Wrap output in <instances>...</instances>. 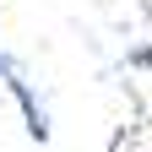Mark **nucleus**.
<instances>
[{"label":"nucleus","mask_w":152,"mask_h":152,"mask_svg":"<svg viewBox=\"0 0 152 152\" xmlns=\"http://www.w3.org/2000/svg\"><path fill=\"white\" fill-rule=\"evenodd\" d=\"M130 65H141V71H152V49H136V54H130Z\"/></svg>","instance_id":"2"},{"label":"nucleus","mask_w":152,"mask_h":152,"mask_svg":"<svg viewBox=\"0 0 152 152\" xmlns=\"http://www.w3.org/2000/svg\"><path fill=\"white\" fill-rule=\"evenodd\" d=\"M11 92H16V103H22V114H27V136H33V141H49V114H44V103L33 98V87H27L16 71H11Z\"/></svg>","instance_id":"1"},{"label":"nucleus","mask_w":152,"mask_h":152,"mask_svg":"<svg viewBox=\"0 0 152 152\" xmlns=\"http://www.w3.org/2000/svg\"><path fill=\"white\" fill-rule=\"evenodd\" d=\"M0 87H11V65H6V54H0Z\"/></svg>","instance_id":"3"}]
</instances>
